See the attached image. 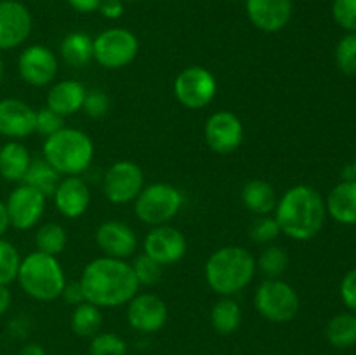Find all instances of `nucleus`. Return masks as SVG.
<instances>
[{
  "label": "nucleus",
  "mask_w": 356,
  "mask_h": 355,
  "mask_svg": "<svg viewBox=\"0 0 356 355\" xmlns=\"http://www.w3.org/2000/svg\"><path fill=\"white\" fill-rule=\"evenodd\" d=\"M86 301L99 308H117L127 305L139 292L131 263L117 258L101 256L86 265L80 277Z\"/></svg>",
  "instance_id": "1"
},
{
  "label": "nucleus",
  "mask_w": 356,
  "mask_h": 355,
  "mask_svg": "<svg viewBox=\"0 0 356 355\" xmlns=\"http://www.w3.org/2000/svg\"><path fill=\"white\" fill-rule=\"evenodd\" d=\"M327 207L322 195L308 184L289 188L277 202L275 219L289 239L305 242L315 239L325 225Z\"/></svg>",
  "instance_id": "2"
},
{
  "label": "nucleus",
  "mask_w": 356,
  "mask_h": 355,
  "mask_svg": "<svg viewBox=\"0 0 356 355\" xmlns=\"http://www.w3.org/2000/svg\"><path fill=\"white\" fill-rule=\"evenodd\" d=\"M256 258L240 246H225L205 261V281L219 296H233L245 289L256 275Z\"/></svg>",
  "instance_id": "3"
},
{
  "label": "nucleus",
  "mask_w": 356,
  "mask_h": 355,
  "mask_svg": "<svg viewBox=\"0 0 356 355\" xmlns=\"http://www.w3.org/2000/svg\"><path fill=\"white\" fill-rule=\"evenodd\" d=\"M44 157L61 176H80L94 160V143L87 132L63 127L44 141Z\"/></svg>",
  "instance_id": "4"
},
{
  "label": "nucleus",
  "mask_w": 356,
  "mask_h": 355,
  "mask_svg": "<svg viewBox=\"0 0 356 355\" xmlns=\"http://www.w3.org/2000/svg\"><path fill=\"white\" fill-rule=\"evenodd\" d=\"M17 284L37 301H52L61 296L66 275L58 258L35 251L21 260Z\"/></svg>",
  "instance_id": "5"
},
{
  "label": "nucleus",
  "mask_w": 356,
  "mask_h": 355,
  "mask_svg": "<svg viewBox=\"0 0 356 355\" xmlns=\"http://www.w3.org/2000/svg\"><path fill=\"white\" fill-rule=\"evenodd\" d=\"M184 204L181 190L170 183H152L134 200L136 218L149 226L169 225Z\"/></svg>",
  "instance_id": "6"
},
{
  "label": "nucleus",
  "mask_w": 356,
  "mask_h": 355,
  "mask_svg": "<svg viewBox=\"0 0 356 355\" xmlns=\"http://www.w3.org/2000/svg\"><path fill=\"white\" fill-rule=\"evenodd\" d=\"M254 306L268 322H291L299 312V294L289 282L282 278H266L254 292Z\"/></svg>",
  "instance_id": "7"
},
{
  "label": "nucleus",
  "mask_w": 356,
  "mask_h": 355,
  "mask_svg": "<svg viewBox=\"0 0 356 355\" xmlns=\"http://www.w3.org/2000/svg\"><path fill=\"white\" fill-rule=\"evenodd\" d=\"M138 52V37L127 28H106L94 38V59L106 70H120L131 65Z\"/></svg>",
  "instance_id": "8"
},
{
  "label": "nucleus",
  "mask_w": 356,
  "mask_h": 355,
  "mask_svg": "<svg viewBox=\"0 0 356 355\" xmlns=\"http://www.w3.org/2000/svg\"><path fill=\"white\" fill-rule=\"evenodd\" d=\"M218 93V80L204 66H188L174 80V96L190 110H202L212 103Z\"/></svg>",
  "instance_id": "9"
},
{
  "label": "nucleus",
  "mask_w": 356,
  "mask_h": 355,
  "mask_svg": "<svg viewBox=\"0 0 356 355\" xmlns=\"http://www.w3.org/2000/svg\"><path fill=\"white\" fill-rule=\"evenodd\" d=\"M145 188V173L132 160H118L103 176V194L111 204H129Z\"/></svg>",
  "instance_id": "10"
},
{
  "label": "nucleus",
  "mask_w": 356,
  "mask_h": 355,
  "mask_svg": "<svg viewBox=\"0 0 356 355\" xmlns=\"http://www.w3.org/2000/svg\"><path fill=\"white\" fill-rule=\"evenodd\" d=\"M205 141L212 152L219 155H229L242 146L245 129L238 115L221 110L207 118L204 127Z\"/></svg>",
  "instance_id": "11"
},
{
  "label": "nucleus",
  "mask_w": 356,
  "mask_h": 355,
  "mask_svg": "<svg viewBox=\"0 0 356 355\" xmlns=\"http://www.w3.org/2000/svg\"><path fill=\"white\" fill-rule=\"evenodd\" d=\"M186 249V237L172 225L152 226L143 242V253L153 258L162 267H169L183 260Z\"/></svg>",
  "instance_id": "12"
},
{
  "label": "nucleus",
  "mask_w": 356,
  "mask_h": 355,
  "mask_svg": "<svg viewBox=\"0 0 356 355\" xmlns=\"http://www.w3.org/2000/svg\"><path fill=\"white\" fill-rule=\"evenodd\" d=\"M58 58L49 47L40 44L28 45L17 58V73L31 87H45L58 75Z\"/></svg>",
  "instance_id": "13"
},
{
  "label": "nucleus",
  "mask_w": 356,
  "mask_h": 355,
  "mask_svg": "<svg viewBox=\"0 0 356 355\" xmlns=\"http://www.w3.org/2000/svg\"><path fill=\"white\" fill-rule=\"evenodd\" d=\"M47 197L28 184L19 183L7 197L10 226L16 230H31L44 216Z\"/></svg>",
  "instance_id": "14"
},
{
  "label": "nucleus",
  "mask_w": 356,
  "mask_h": 355,
  "mask_svg": "<svg viewBox=\"0 0 356 355\" xmlns=\"http://www.w3.org/2000/svg\"><path fill=\"white\" fill-rule=\"evenodd\" d=\"M169 319V308L160 296L153 292L136 294L127 303L129 326L141 334L159 333Z\"/></svg>",
  "instance_id": "15"
},
{
  "label": "nucleus",
  "mask_w": 356,
  "mask_h": 355,
  "mask_svg": "<svg viewBox=\"0 0 356 355\" xmlns=\"http://www.w3.org/2000/svg\"><path fill=\"white\" fill-rule=\"evenodd\" d=\"M33 19L19 0H0V51H10L26 42Z\"/></svg>",
  "instance_id": "16"
},
{
  "label": "nucleus",
  "mask_w": 356,
  "mask_h": 355,
  "mask_svg": "<svg viewBox=\"0 0 356 355\" xmlns=\"http://www.w3.org/2000/svg\"><path fill=\"white\" fill-rule=\"evenodd\" d=\"M37 110L17 97L0 100V136L9 141H19L35 132Z\"/></svg>",
  "instance_id": "17"
},
{
  "label": "nucleus",
  "mask_w": 356,
  "mask_h": 355,
  "mask_svg": "<svg viewBox=\"0 0 356 355\" xmlns=\"http://www.w3.org/2000/svg\"><path fill=\"white\" fill-rule=\"evenodd\" d=\"M96 244L104 256L125 260L136 253L138 237L127 223L118 221V219H108L97 226Z\"/></svg>",
  "instance_id": "18"
},
{
  "label": "nucleus",
  "mask_w": 356,
  "mask_h": 355,
  "mask_svg": "<svg viewBox=\"0 0 356 355\" xmlns=\"http://www.w3.org/2000/svg\"><path fill=\"white\" fill-rule=\"evenodd\" d=\"M247 16L257 30L277 33L284 30L292 17V0H243Z\"/></svg>",
  "instance_id": "19"
},
{
  "label": "nucleus",
  "mask_w": 356,
  "mask_h": 355,
  "mask_svg": "<svg viewBox=\"0 0 356 355\" xmlns=\"http://www.w3.org/2000/svg\"><path fill=\"white\" fill-rule=\"evenodd\" d=\"M54 205L65 218H80L90 205V190L80 176H65L59 181L54 195Z\"/></svg>",
  "instance_id": "20"
},
{
  "label": "nucleus",
  "mask_w": 356,
  "mask_h": 355,
  "mask_svg": "<svg viewBox=\"0 0 356 355\" xmlns=\"http://www.w3.org/2000/svg\"><path fill=\"white\" fill-rule=\"evenodd\" d=\"M86 93V86L80 84L79 80H59L49 89L45 106L51 108L61 117H70L82 110Z\"/></svg>",
  "instance_id": "21"
},
{
  "label": "nucleus",
  "mask_w": 356,
  "mask_h": 355,
  "mask_svg": "<svg viewBox=\"0 0 356 355\" xmlns=\"http://www.w3.org/2000/svg\"><path fill=\"white\" fill-rule=\"evenodd\" d=\"M327 214L341 225H356V180L341 181L330 190L325 200Z\"/></svg>",
  "instance_id": "22"
},
{
  "label": "nucleus",
  "mask_w": 356,
  "mask_h": 355,
  "mask_svg": "<svg viewBox=\"0 0 356 355\" xmlns=\"http://www.w3.org/2000/svg\"><path fill=\"white\" fill-rule=\"evenodd\" d=\"M31 160L33 159L23 143L7 141L0 146V178L9 183H21Z\"/></svg>",
  "instance_id": "23"
},
{
  "label": "nucleus",
  "mask_w": 356,
  "mask_h": 355,
  "mask_svg": "<svg viewBox=\"0 0 356 355\" xmlns=\"http://www.w3.org/2000/svg\"><path fill=\"white\" fill-rule=\"evenodd\" d=\"M242 202L252 214L270 216L275 212L278 197L268 181L250 180L242 188Z\"/></svg>",
  "instance_id": "24"
},
{
  "label": "nucleus",
  "mask_w": 356,
  "mask_h": 355,
  "mask_svg": "<svg viewBox=\"0 0 356 355\" xmlns=\"http://www.w3.org/2000/svg\"><path fill=\"white\" fill-rule=\"evenodd\" d=\"M59 52L70 66L82 68L94 59V38L83 31H72L61 40Z\"/></svg>",
  "instance_id": "25"
},
{
  "label": "nucleus",
  "mask_w": 356,
  "mask_h": 355,
  "mask_svg": "<svg viewBox=\"0 0 356 355\" xmlns=\"http://www.w3.org/2000/svg\"><path fill=\"white\" fill-rule=\"evenodd\" d=\"M242 308L232 296H222L211 310L212 329L222 336L236 333L242 324Z\"/></svg>",
  "instance_id": "26"
},
{
  "label": "nucleus",
  "mask_w": 356,
  "mask_h": 355,
  "mask_svg": "<svg viewBox=\"0 0 356 355\" xmlns=\"http://www.w3.org/2000/svg\"><path fill=\"white\" fill-rule=\"evenodd\" d=\"M59 181H61V174L44 159H33L31 160L28 173L24 174L21 183L28 184V187L35 188L45 197H52L58 188Z\"/></svg>",
  "instance_id": "27"
},
{
  "label": "nucleus",
  "mask_w": 356,
  "mask_h": 355,
  "mask_svg": "<svg viewBox=\"0 0 356 355\" xmlns=\"http://www.w3.org/2000/svg\"><path fill=\"white\" fill-rule=\"evenodd\" d=\"M72 331L80 338L96 336L103 326V313L99 306L89 301H83L73 308L72 319H70Z\"/></svg>",
  "instance_id": "28"
},
{
  "label": "nucleus",
  "mask_w": 356,
  "mask_h": 355,
  "mask_svg": "<svg viewBox=\"0 0 356 355\" xmlns=\"http://www.w3.org/2000/svg\"><path fill=\"white\" fill-rule=\"evenodd\" d=\"M329 343L336 348H350L356 345V313L343 312L329 320L325 329Z\"/></svg>",
  "instance_id": "29"
},
{
  "label": "nucleus",
  "mask_w": 356,
  "mask_h": 355,
  "mask_svg": "<svg viewBox=\"0 0 356 355\" xmlns=\"http://www.w3.org/2000/svg\"><path fill=\"white\" fill-rule=\"evenodd\" d=\"M66 242H68V235H66V230L59 223H44L35 232V246L40 253L58 256L65 251Z\"/></svg>",
  "instance_id": "30"
},
{
  "label": "nucleus",
  "mask_w": 356,
  "mask_h": 355,
  "mask_svg": "<svg viewBox=\"0 0 356 355\" xmlns=\"http://www.w3.org/2000/svg\"><path fill=\"white\" fill-rule=\"evenodd\" d=\"M256 265L266 278H280L289 268V254L280 246H268L259 254Z\"/></svg>",
  "instance_id": "31"
},
{
  "label": "nucleus",
  "mask_w": 356,
  "mask_h": 355,
  "mask_svg": "<svg viewBox=\"0 0 356 355\" xmlns=\"http://www.w3.org/2000/svg\"><path fill=\"white\" fill-rule=\"evenodd\" d=\"M21 260L23 258L19 256L16 246L2 237L0 239V284L9 285L16 281Z\"/></svg>",
  "instance_id": "32"
},
{
  "label": "nucleus",
  "mask_w": 356,
  "mask_h": 355,
  "mask_svg": "<svg viewBox=\"0 0 356 355\" xmlns=\"http://www.w3.org/2000/svg\"><path fill=\"white\" fill-rule=\"evenodd\" d=\"M90 355H127V343L117 333H97L90 338Z\"/></svg>",
  "instance_id": "33"
},
{
  "label": "nucleus",
  "mask_w": 356,
  "mask_h": 355,
  "mask_svg": "<svg viewBox=\"0 0 356 355\" xmlns=\"http://www.w3.org/2000/svg\"><path fill=\"white\" fill-rule=\"evenodd\" d=\"M132 270H134L136 278H138L139 285H155L159 284L162 278L163 267L156 263L153 258L146 256L145 253L136 256V260L131 263Z\"/></svg>",
  "instance_id": "34"
},
{
  "label": "nucleus",
  "mask_w": 356,
  "mask_h": 355,
  "mask_svg": "<svg viewBox=\"0 0 356 355\" xmlns=\"http://www.w3.org/2000/svg\"><path fill=\"white\" fill-rule=\"evenodd\" d=\"M336 65L346 75H356V33H346L337 42Z\"/></svg>",
  "instance_id": "35"
},
{
  "label": "nucleus",
  "mask_w": 356,
  "mask_h": 355,
  "mask_svg": "<svg viewBox=\"0 0 356 355\" xmlns=\"http://www.w3.org/2000/svg\"><path fill=\"white\" fill-rule=\"evenodd\" d=\"M280 226H278L275 216H259L250 226V239L256 244H270L280 235Z\"/></svg>",
  "instance_id": "36"
},
{
  "label": "nucleus",
  "mask_w": 356,
  "mask_h": 355,
  "mask_svg": "<svg viewBox=\"0 0 356 355\" xmlns=\"http://www.w3.org/2000/svg\"><path fill=\"white\" fill-rule=\"evenodd\" d=\"M63 120H65V117L52 111L51 108H40V110H37V117H35V132H38L44 138H49V136L56 134L65 127Z\"/></svg>",
  "instance_id": "37"
},
{
  "label": "nucleus",
  "mask_w": 356,
  "mask_h": 355,
  "mask_svg": "<svg viewBox=\"0 0 356 355\" xmlns=\"http://www.w3.org/2000/svg\"><path fill=\"white\" fill-rule=\"evenodd\" d=\"M332 17L348 33H356V0H334Z\"/></svg>",
  "instance_id": "38"
},
{
  "label": "nucleus",
  "mask_w": 356,
  "mask_h": 355,
  "mask_svg": "<svg viewBox=\"0 0 356 355\" xmlns=\"http://www.w3.org/2000/svg\"><path fill=\"white\" fill-rule=\"evenodd\" d=\"M82 110L90 118H103L110 110V97L103 89H90L86 93Z\"/></svg>",
  "instance_id": "39"
},
{
  "label": "nucleus",
  "mask_w": 356,
  "mask_h": 355,
  "mask_svg": "<svg viewBox=\"0 0 356 355\" xmlns=\"http://www.w3.org/2000/svg\"><path fill=\"white\" fill-rule=\"evenodd\" d=\"M341 299L344 305L356 313V268L348 271L341 281Z\"/></svg>",
  "instance_id": "40"
},
{
  "label": "nucleus",
  "mask_w": 356,
  "mask_h": 355,
  "mask_svg": "<svg viewBox=\"0 0 356 355\" xmlns=\"http://www.w3.org/2000/svg\"><path fill=\"white\" fill-rule=\"evenodd\" d=\"M59 298H63L65 299V303H68V305H73V306L86 301V296H83V289H82V284H80V281L66 282Z\"/></svg>",
  "instance_id": "41"
},
{
  "label": "nucleus",
  "mask_w": 356,
  "mask_h": 355,
  "mask_svg": "<svg viewBox=\"0 0 356 355\" xmlns=\"http://www.w3.org/2000/svg\"><path fill=\"white\" fill-rule=\"evenodd\" d=\"M124 3H125L124 0H101L97 13H99L103 17H106V19L115 21L118 19V17H122V14H124L125 10Z\"/></svg>",
  "instance_id": "42"
},
{
  "label": "nucleus",
  "mask_w": 356,
  "mask_h": 355,
  "mask_svg": "<svg viewBox=\"0 0 356 355\" xmlns=\"http://www.w3.org/2000/svg\"><path fill=\"white\" fill-rule=\"evenodd\" d=\"M66 2H68V6L72 7L73 10H76V13L89 14L99 9L101 0H66Z\"/></svg>",
  "instance_id": "43"
},
{
  "label": "nucleus",
  "mask_w": 356,
  "mask_h": 355,
  "mask_svg": "<svg viewBox=\"0 0 356 355\" xmlns=\"http://www.w3.org/2000/svg\"><path fill=\"white\" fill-rule=\"evenodd\" d=\"M10 305H13V292H10L9 285L0 284V317L9 312Z\"/></svg>",
  "instance_id": "44"
},
{
  "label": "nucleus",
  "mask_w": 356,
  "mask_h": 355,
  "mask_svg": "<svg viewBox=\"0 0 356 355\" xmlns=\"http://www.w3.org/2000/svg\"><path fill=\"white\" fill-rule=\"evenodd\" d=\"M10 228V219L9 212H7L6 202L0 200V239L7 233V230Z\"/></svg>",
  "instance_id": "45"
},
{
  "label": "nucleus",
  "mask_w": 356,
  "mask_h": 355,
  "mask_svg": "<svg viewBox=\"0 0 356 355\" xmlns=\"http://www.w3.org/2000/svg\"><path fill=\"white\" fill-rule=\"evenodd\" d=\"M28 327H30V324H28V320L24 319L23 315H21L19 319L13 320V322L9 324V331H10V333H16V331H19V336H26Z\"/></svg>",
  "instance_id": "46"
},
{
  "label": "nucleus",
  "mask_w": 356,
  "mask_h": 355,
  "mask_svg": "<svg viewBox=\"0 0 356 355\" xmlns=\"http://www.w3.org/2000/svg\"><path fill=\"white\" fill-rule=\"evenodd\" d=\"M17 355H47V352H45L44 347H40V345L28 343L21 348Z\"/></svg>",
  "instance_id": "47"
},
{
  "label": "nucleus",
  "mask_w": 356,
  "mask_h": 355,
  "mask_svg": "<svg viewBox=\"0 0 356 355\" xmlns=\"http://www.w3.org/2000/svg\"><path fill=\"white\" fill-rule=\"evenodd\" d=\"M3 75H6V63H3V58L0 56V84H2Z\"/></svg>",
  "instance_id": "48"
},
{
  "label": "nucleus",
  "mask_w": 356,
  "mask_h": 355,
  "mask_svg": "<svg viewBox=\"0 0 356 355\" xmlns=\"http://www.w3.org/2000/svg\"><path fill=\"white\" fill-rule=\"evenodd\" d=\"M351 166H353V169H355V174H356V157H355V160H353V164H351Z\"/></svg>",
  "instance_id": "49"
},
{
  "label": "nucleus",
  "mask_w": 356,
  "mask_h": 355,
  "mask_svg": "<svg viewBox=\"0 0 356 355\" xmlns=\"http://www.w3.org/2000/svg\"><path fill=\"white\" fill-rule=\"evenodd\" d=\"M124 2H136V0H124Z\"/></svg>",
  "instance_id": "50"
}]
</instances>
